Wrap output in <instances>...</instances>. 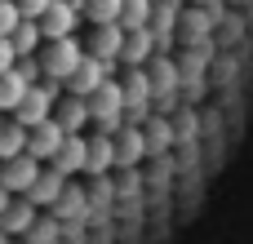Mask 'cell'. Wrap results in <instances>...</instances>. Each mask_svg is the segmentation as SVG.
<instances>
[{
  "instance_id": "1",
  "label": "cell",
  "mask_w": 253,
  "mask_h": 244,
  "mask_svg": "<svg viewBox=\"0 0 253 244\" xmlns=\"http://www.w3.org/2000/svg\"><path fill=\"white\" fill-rule=\"evenodd\" d=\"M84 102H89V124H93V133L116 138V133L129 129V116H125V89H120L116 76H111L98 93H89Z\"/></svg>"
},
{
  "instance_id": "2",
  "label": "cell",
  "mask_w": 253,
  "mask_h": 244,
  "mask_svg": "<svg viewBox=\"0 0 253 244\" xmlns=\"http://www.w3.org/2000/svg\"><path fill=\"white\" fill-rule=\"evenodd\" d=\"M80 58H84V44H80L76 36L44 40V44H40V53H36L40 76H44V80H58V84H67V76L76 71V62H80Z\"/></svg>"
},
{
  "instance_id": "3",
  "label": "cell",
  "mask_w": 253,
  "mask_h": 244,
  "mask_svg": "<svg viewBox=\"0 0 253 244\" xmlns=\"http://www.w3.org/2000/svg\"><path fill=\"white\" fill-rule=\"evenodd\" d=\"M58 98H62V84L40 76V84H31V89H27V98L18 102V111H13L9 120H18L22 129H36L40 120H49V116H53V102H58Z\"/></svg>"
},
{
  "instance_id": "4",
  "label": "cell",
  "mask_w": 253,
  "mask_h": 244,
  "mask_svg": "<svg viewBox=\"0 0 253 244\" xmlns=\"http://www.w3.org/2000/svg\"><path fill=\"white\" fill-rule=\"evenodd\" d=\"M80 13H84V0H49L44 13L36 18V27L44 40H62V36L80 31Z\"/></svg>"
},
{
  "instance_id": "5",
  "label": "cell",
  "mask_w": 253,
  "mask_h": 244,
  "mask_svg": "<svg viewBox=\"0 0 253 244\" xmlns=\"http://www.w3.org/2000/svg\"><path fill=\"white\" fill-rule=\"evenodd\" d=\"M111 76H116V67H107V62H98V58H89V53H84V58L76 62V71L67 76V84H62V89H67L71 98H89V93H98Z\"/></svg>"
},
{
  "instance_id": "6",
  "label": "cell",
  "mask_w": 253,
  "mask_h": 244,
  "mask_svg": "<svg viewBox=\"0 0 253 244\" xmlns=\"http://www.w3.org/2000/svg\"><path fill=\"white\" fill-rule=\"evenodd\" d=\"M80 44H84V53H89V58H98V62L116 67V62H120V49H125V27H116V22H111V27H93ZM116 71H120V67H116Z\"/></svg>"
},
{
  "instance_id": "7",
  "label": "cell",
  "mask_w": 253,
  "mask_h": 244,
  "mask_svg": "<svg viewBox=\"0 0 253 244\" xmlns=\"http://www.w3.org/2000/svg\"><path fill=\"white\" fill-rule=\"evenodd\" d=\"M40 169H44V164H36V160L22 151V156H13V160H4V164H0V187H4L9 196H27V191L36 187Z\"/></svg>"
},
{
  "instance_id": "8",
  "label": "cell",
  "mask_w": 253,
  "mask_h": 244,
  "mask_svg": "<svg viewBox=\"0 0 253 244\" xmlns=\"http://www.w3.org/2000/svg\"><path fill=\"white\" fill-rule=\"evenodd\" d=\"M62 138H67V133H62V129L53 124V116H49V120H40L36 129H27V156H31L36 164H49V160L58 156Z\"/></svg>"
},
{
  "instance_id": "9",
  "label": "cell",
  "mask_w": 253,
  "mask_h": 244,
  "mask_svg": "<svg viewBox=\"0 0 253 244\" xmlns=\"http://www.w3.org/2000/svg\"><path fill=\"white\" fill-rule=\"evenodd\" d=\"M40 222V209L27 200V196H13L9 200V209L0 213V231L9 236V240H27V231Z\"/></svg>"
},
{
  "instance_id": "10",
  "label": "cell",
  "mask_w": 253,
  "mask_h": 244,
  "mask_svg": "<svg viewBox=\"0 0 253 244\" xmlns=\"http://www.w3.org/2000/svg\"><path fill=\"white\" fill-rule=\"evenodd\" d=\"M84 151H89V138L84 133H67L62 147H58V156L49 160V169H58L62 178L76 182V173H84Z\"/></svg>"
},
{
  "instance_id": "11",
  "label": "cell",
  "mask_w": 253,
  "mask_h": 244,
  "mask_svg": "<svg viewBox=\"0 0 253 244\" xmlns=\"http://www.w3.org/2000/svg\"><path fill=\"white\" fill-rule=\"evenodd\" d=\"M67 182H71V178H62L58 169H49V164H44V169H40V178H36V187L27 191V200H31V204H36L40 213H49V209H53V204L62 200Z\"/></svg>"
},
{
  "instance_id": "12",
  "label": "cell",
  "mask_w": 253,
  "mask_h": 244,
  "mask_svg": "<svg viewBox=\"0 0 253 244\" xmlns=\"http://www.w3.org/2000/svg\"><path fill=\"white\" fill-rule=\"evenodd\" d=\"M53 124H58L62 133H84V129H89V102L62 93V98L53 102Z\"/></svg>"
},
{
  "instance_id": "13",
  "label": "cell",
  "mask_w": 253,
  "mask_h": 244,
  "mask_svg": "<svg viewBox=\"0 0 253 244\" xmlns=\"http://www.w3.org/2000/svg\"><path fill=\"white\" fill-rule=\"evenodd\" d=\"M111 169H116L111 138L93 133V138H89V151H84V173H89V182H98V178H111Z\"/></svg>"
},
{
  "instance_id": "14",
  "label": "cell",
  "mask_w": 253,
  "mask_h": 244,
  "mask_svg": "<svg viewBox=\"0 0 253 244\" xmlns=\"http://www.w3.org/2000/svg\"><path fill=\"white\" fill-rule=\"evenodd\" d=\"M9 44H13V53H18V58H36V53H40V44H44V36H40V27H36L31 18H22V22L13 27Z\"/></svg>"
},
{
  "instance_id": "15",
  "label": "cell",
  "mask_w": 253,
  "mask_h": 244,
  "mask_svg": "<svg viewBox=\"0 0 253 244\" xmlns=\"http://www.w3.org/2000/svg\"><path fill=\"white\" fill-rule=\"evenodd\" d=\"M156 22V0H125L120 4V27L125 31H142Z\"/></svg>"
},
{
  "instance_id": "16",
  "label": "cell",
  "mask_w": 253,
  "mask_h": 244,
  "mask_svg": "<svg viewBox=\"0 0 253 244\" xmlns=\"http://www.w3.org/2000/svg\"><path fill=\"white\" fill-rule=\"evenodd\" d=\"M13 67H18V62H13ZM27 89H31V84H27L18 71H4V76H0V116H13L18 102L27 98Z\"/></svg>"
},
{
  "instance_id": "17",
  "label": "cell",
  "mask_w": 253,
  "mask_h": 244,
  "mask_svg": "<svg viewBox=\"0 0 253 244\" xmlns=\"http://www.w3.org/2000/svg\"><path fill=\"white\" fill-rule=\"evenodd\" d=\"M22 151H27V129L18 120H4L0 124V164L13 160V156H22Z\"/></svg>"
},
{
  "instance_id": "18",
  "label": "cell",
  "mask_w": 253,
  "mask_h": 244,
  "mask_svg": "<svg viewBox=\"0 0 253 244\" xmlns=\"http://www.w3.org/2000/svg\"><path fill=\"white\" fill-rule=\"evenodd\" d=\"M120 4L125 0H84V13L80 18H89L93 27H111V22L120 27Z\"/></svg>"
},
{
  "instance_id": "19",
  "label": "cell",
  "mask_w": 253,
  "mask_h": 244,
  "mask_svg": "<svg viewBox=\"0 0 253 244\" xmlns=\"http://www.w3.org/2000/svg\"><path fill=\"white\" fill-rule=\"evenodd\" d=\"M18 22H22L18 4H13V0H0V36H4V40L13 36V27H18Z\"/></svg>"
},
{
  "instance_id": "20",
  "label": "cell",
  "mask_w": 253,
  "mask_h": 244,
  "mask_svg": "<svg viewBox=\"0 0 253 244\" xmlns=\"http://www.w3.org/2000/svg\"><path fill=\"white\" fill-rule=\"evenodd\" d=\"M13 4H18V13H22V18H31V22H36V18L44 13V4H49V0H13Z\"/></svg>"
},
{
  "instance_id": "21",
  "label": "cell",
  "mask_w": 253,
  "mask_h": 244,
  "mask_svg": "<svg viewBox=\"0 0 253 244\" xmlns=\"http://www.w3.org/2000/svg\"><path fill=\"white\" fill-rule=\"evenodd\" d=\"M13 62H18V53H13V44H9V40L0 36V76H4V71H13Z\"/></svg>"
},
{
  "instance_id": "22",
  "label": "cell",
  "mask_w": 253,
  "mask_h": 244,
  "mask_svg": "<svg viewBox=\"0 0 253 244\" xmlns=\"http://www.w3.org/2000/svg\"><path fill=\"white\" fill-rule=\"evenodd\" d=\"M9 200H13V196H9V191H4V187H0V213H4V209H9Z\"/></svg>"
},
{
  "instance_id": "23",
  "label": "cell",
  "mask_w": 253,
  "mask_h": 244,
  "mask_svg": "<svg viewBox=\"0 0 253 244\" xmlns=\"http://www.w3.org/2000/svg\"><path fill=\"white\" fill-rule=\"evenodd\" d=\"M0 244H13V240H9V236H4V231H0Z\"/></svg>"
},
{
  "instance_id": "24",
  "label": "cell",
  "mask_w": 253,
  "mask_h": 244,
  "mask_svg": "<svg viewBox=\"0 0 253 244\" xmlns=\"http://www.w3.org/2000/svg\"><path fill=\"white\" fill-rule=\"evenodd\" d=\"M0 124H4V116H0Z\"/></svg>"
}]
</instances>
